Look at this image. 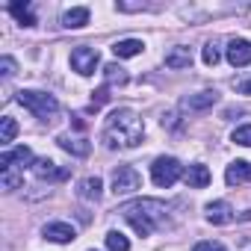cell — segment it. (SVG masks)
I'll return each mask as SVG.
<instances>
[{
	"mask_svg": "<svg viewBox=\"0 0 251 251\" xmlns=\"http://www.w3.org/2000/svg\"><path fill=\"white\" fill-rule=\"evenodd\" d=\"M106 248L109 251H130V242H127V236H124L121 230H109L106 233Z\"/></svg>",
	"mask_w": 251,
	"mask_h": 251,
	"instance_id": "cell-23",
	"label": "cell"
},
{
	"mask_svg": "<svg viewBox=\"0 0 251 251\" xmlns=\"http://www.w3.org/2000/svg\"><path fill=\"white\" fill-rule=\"evenodd\" d=\"M118 213L133 225V230H136L139 236H151L154 227L166 222V204H163V201H154V198L130 201V204H124Z\"/></svg>",
	"mask_w": 251,
	"mask_h": 251,
	"instance_id": "cell-2",
	"label": "cell"
},
{
	"mask_svg": "<svg viewBox=\"0 0 251 251\" xmlns=\"http://www.w3.org/2000/svg\"><path fill=\"white\" fill-rule=\"evenodd\" d=\"M33 172H36L42 180H65V177H68V169H59L53 160H36V163H33Z\"/></svg>",
	"mask_w": 251,
	"mask_h": 251,
	"instance_id": "cell-10",
	"label": "cell"
},
{
	"mask_svg": "<svg viewBox=\"0 0 251 251\" xmlns=\"http://www.w3.org/2000/svg\"><path fill=\"white\" fill-rule=\"evenodd\" d=\"M233 142L242 148H251V124H242V127L233 130Z\"/></svg>",
	"mask_w": 251,
	"mask_h": 251,
	"instance_id": "cell-25",
	"label": "cell"
},
{
	"mask_svg": "<svg viewBox=\"0 0 251 251\" xmlns=\"http://www.w3.org/2000/svg\"><path fill=\"white\" fill-rule=\"evenodd\" d=\"M45 239L65 245V242H74L77 239V230L68 222H50V225H45Z\"/></svg>",
	"mask_w": 251,
	"mask_h": 251,
	"instance_id": "cell-8",
	"label": "cell"
},
{
	"mask_svg": "<svg viewBox=\"0 0 251 251\" xmlns=\"http://www.w3.org/2000/svg\"><path fill=\"white\" fill-rule=\"evenodd\" d=\"M227 62L233 68H245L251 65V45L245 39H230L227 42Z\"/></svg>",
	"mask_w": 251,
	"mask_h": 251,
	"instance_id": "cell-7",
	"label": "cell"
},
{
	"mask_svg": "<svg viewBox=\"0 0 251 251\" xmlns=\"http://www.w3.org/2000/svg\"><path fill=\"white\" fill-rule=\"evenodd\" d=\"M183 175V166L175 160V157H157L154 160V166H151V177H154V183L157 186H172V183H177V177Z\"/></svg>",
	"mask_w": 251,
	"mask_h": 251,
	"instance_id": "cell-4",
	"label": "cell"
},
{
	"mask_svg": "<svg viewBox=\"0 0 251 251\" xmlns=\"http://www.w3.org/2000/svg\"><path fill=\"white\" fill-rule=\"evenodd\" d=\"M145 136V124L133 109H115L103 124V142L106 148H136Z\"/></svg>",
	"mask_w": 251,
	"mask_h": 251,
	"instance_id": "cell-1",
	"label": "cell"
},
{
	"mask_svg": "<svg viewBox=\"0 0 251 251\" xmlns=\"http://www.w3.org/2000/svg\"><path fill=\"white\" fill-rule=\"evenodd\" d=\"M210 180H213V177H210V169H207V166L198 163V166H189V169H186V186H189V189H204Z\"/></svg>",
	"mask_w": 251,
	"mask_h": 251,
	"instance_id": "cell-15",
	"label": "cell"
},
{
	"mask_svg": "<svg viewBox=\"0 0 251 251\" xmlns=\"http://www.w3.org/2000/svg\"><path fill=\"white\" fill-rule=\"evenodd\" d=\"M207 222H213V225H227V222H233L230 204H227V201H213V204H207Z\"/></svg>",
	"mask_w": 251,
	"mask_h": 251,
	"instance_id": "cell-12",
	"label": "cell"
},
{
	"mask_svg": "<svg viewBox=\"0 0 251 251\" xmlns=\"http://www.w3.org/2000/svg\"><path fill=\"white\" fill-rule=\"evenodd\" d=\"M24 183V177H18V175H12V172H3V186L6 189H18Z\"/></svg>",
	"mask_w": 251,
	"mask_h": 251,
	"instance_id": "cell-28",
	"label": "cell"
},
{
	"mask_svg": "<svg viewBox=\"0 0 251 251\" xmlns=\"http://www.w3.org/2000/svg\"><path fill=\"white\" fill-rule=\"evenodd\" d=\"M192 251H225V248H222L219 242H198Z\"/></svg>",
	"mask_w": 251,
	"mask_h": 251,
	"instance_id": "cell-30",
	"label": "cell"
},
{
	"mask_svg": "<svg viewBox=\"0 0 251 251\" xmlns=\"http://www.w3.org/2000/svg\"><path fill=\"white\" fill-rule=\"evenodd\" d=\"M103 77H106V86H127V71H124L121 65H115V62H109L106 68H103Z\"/></svg>",
	"mask_w": 251,
	"mask_h": 251,
	"instance_id": "cell-20",
	"label": "cell"
},
{
	"mask_svg": "<svg viewBox=\"0 0 251 251\" xmlns=\"http://www.w3.org/2000/svg\"><path fill=\"white\" fill-rule=\"evenodd\" d=\"M142 48H145V45H142L139 39H121V42L112 45V53H115L118 59H130V56H139Z\"/></svg>",
	"mask_w": 251,
	"mask_h": 251,
	"instance_id": "cell-16",
	"label": "cell"
},
{
	"mask_svg": "<svg viewBox=\"0 0 251 251\" xmlns=\"http://www.w3.org/2000/svg\"><path fill=\"white\" fill-rule=\"evenodd\" d=\"M15 136H18V124H15V118L3 115V118H0V142H3V145H9Z\"/></svg>",
	"mask_w": 251,
	"mask_h": 251,
	"instance_id": "cell-22",
	"label": "cell"
},
{
	"mask_svg": "<svg viewBox=\"0 0 251 251\" xmlns=\"http://www.w3.org/2000/svg\"><path fill=\"white\" fill-rule=\"evenodd\" d=\"M166 65H169V68H175V71L189 68V65H192V50H189V48H183V45L172 48V50L166 53Z\"/></svg>",
	"mask_w": 251,
	"mask_h": 251,
	"instance_id": "cell-13",
	"label": "cell"
},
{
	"mask_svg": "<svg viewBox=\"0 0 251 251\" xmlns=\"http://www.w3.org/2000/svg\"><path fill=\"white\" fill-rule=\"evenodd\" d=\"M216 100H219L216 92H198V95L183 98V109H189V112H201V109H210Z\"/></svg>",
	"mask_w": 251,
	"mask_h": 251,
	"instance_id": "cell-11",
	"label": "cell"
},
{
	"mask_svg": "<svg viewBox=\"0 0 251 251\" xmlns=\"http://www.w3.org/2000/svg\"><path fill=\"white\" fill-rule=\"evenodd\" d=\"M9 12H12V18H15L18 24H24V27H33V24H36L30 3H12V6H9Z\"/></svg>",
	"mask_w": 251,
	"mask_h": 251,
	"instance_id": "cell-21",
	"label": "cell"
},
{
	"mask_svg": "<svg viewBox=\"0 0 251 251\" xmlns=\"http://www.w3.org/2000/svg\"><path fill=\"white\" fill-rule=\"evenodd\" d=\"M109 100V86H100L98 92H92V109H98V106H103Z\"/></svg>",
	"mask_w": 251,
	"mask_h": 251,
	"instance_id": "cell-26",
	"label": "cell"
},
{
	"mask_svg": "<svg viewBox=\"0 0 251 251\" xmlns=\"http://www.w3.org/2000/svg\"><path fill=\"white\" fill-rule=\"evenodd\" d=\"M18 103H21L24 109H30L36 118H50V115H56V109H59V100H56L53 95H48V92H33V89L18 92Z\"/></svg>",
	"mask_w": 251,
	"mask_h": 251,
	"instance_id": "cell-3",
	"label": "cell"
},
{
	"mask_svg": "<svg viewBox=\"0 0 251 251\" xmlns=\"http://www.w3.org/2000/svg\"><path fill=\"white\" fill-rule=\"evenodd\" d=\"M24 163H33V151L27 145L12 148V151H3V157H0V169H3V172H12L15 166H24Z\"/></svg>",
	"mask_w": 251,
	"mask_h": 251,
	"instance_id": "cell-9",
	"label": "cell"
},
{
	"mask_svg": "<svg viewBox=\"0 0 251 251\" xmlns=\"http://www.w3.org/2000/svg\"><path fill=\"white\" fill-rule=\"evenodd\" d=\"M0 68H3V77H15V71H18V65H15L12 56H3V59H0Z\"/></svg>",
	"mask_w": 251,
	"mask_h": 251,
	"instance_id": "cell-27",
	"label": "cell"
},
{
	"mask_svg": "<svg viewBox=\"0 0 251 251\" xmlns=\"http://www.w3.org/2000/svg\"><path fill=\"white\" fill-rule=\"evenodd\" d=\"M233 89H236L239 95H251V77H239V80H233Z\"/></svg>",
	"mask_w": 251,
	"mask_h": 251,
	"instance_id": "cell-29",
	"label": "cell"
},
{
	"mask_svg": "<svg viewBox=\"0 0 251 251\" xmlns=\"http://www.w3.org/2000/svg\"><path fill=\"white\" fill-rule=\"evenodd\" d=\"M89 24V9L86 6H74V9H68L65 15H62V27L65 30H80V27H86Z\"/></svg>",
	"mask_w": 251,
	"mask_h": 251,
	"instance_id": "cell-17",
	"label": "cell"
},
{
	"mask_svg": "<svg viewBox=\"0 0 251 251\" xmlns=\"http://www.w3.org/2000/svg\"><path fill=\"white\" fill-rule=\"evenodd\" d=\"M98 62H100V56H98V50H95V48H89V45H80V48H74V50H71V68H74L77 74H83V77L95 74Z\"/></svg>",
	"mask_w": 251,
	"mask_h": 251,
	"instance_id": "cell-6",
	"label": "cell"
},
{
	"mask_svg": "<svg viewBox=\"0 0 251 251\" xmlns=\"http://www.w3.org/2000/svg\"><path fill=\"white\" fill-rule=\"evenodd\" d=\"M142 186V177L133 166H118L112 169V192L115 195H130Z\"/></svg>",
	"mask_w": 251,
	"mask_h": 251,
	"instance_id": "cell-5",
	"label": "cell"
},
{
	"mask_svg": "<svg viewBox=\"0 0 251 251\" xmlns=\"http://www.w3.org/2000/svg\"><path fill=\"white\" fill-rule=\"evenodd\" d=\"M201 59H204V65H219V59H222V53H219V45H216V42H207V45H204V53H201Z\"/></svg>",
	"mask_w": 251,
	"mask_h": 251,
	"instance_id": "cell-24",
	"label": "cell"
},
{
	"mask_svg": "<svg viewBox=\"0 0 251 251\" xmlns=\"http://www.w3.org/2000/svg\"><path fill=\"white\" fill-rule=\"evenodd\" d=\"M225 180H227L230 186H236V183H248V180H251V163H245V160L230 163V166H227Z\"/></svg>",
	"mask_w": 251,
	"mask_h": 251,
	"instance_id": "cell-14",
	"label": "cell"
},
{
	"mask_svg": "<svg viewBox=\"0 0 251 251\" xmlns=\"http://www.w3.org/2000/svg\"><path fill=\"white\" fill-rule=\"evenodd\" d=\"M100 189H103L100 177H83V180H80V195H83L86 201H98V198H100Z\"/></svg>",
	"mask_w": 251,
	"mask_h": 251,
	"instance_id": "cell-19",
	"label": "cell"
},
{
	"mask_svg": "<svg viewBox=\"0 0 251 251\" xmlns=\"http://www.w3.org/2000/svg\"><path fill=\"white\" fill-rule=\"evenodd\" d=\"M56 142H59V148H62V151H68V154H74V157H89V151H92V145H89L86 139H71V136H59Z\"/></svg>",
	"mask_w": 251,
	"mask_h": 251,
	"instance_id": "cell-18",
	"label": "cell"
}]
</instances>
